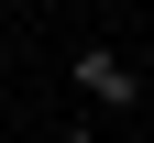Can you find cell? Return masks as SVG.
<instances>
[{
  "label": "cell",
  "instance_id": "6da1fadb",
  "mask_svg": "<svg viewBox=\"0 0 154 143\" xmlns=\"http://www.w3.org/2000/svg\"><path fill=\"white\" fill-rule=\"evenodd\" d=\"M66 88L88 99V110H110V121H121V110H143V66H132L121 44H88V55L66 66Z\"/></svg>",
  "mask_w": 154,
  "mask_h": 143
},
{
  "label": "cell",
  "instance_id": "7a4b0ae2",
  "mask_svg": "<svg viewBox=\"0 0 154 143\" xmlns=\"http://www.w3.org/2000/svg\"><path fill=\"white\" fill-rule=\"evenodd\" d=\"M55 143H99V121H66V132H55Z\"/></svg>",
  "mask_w": 154,
  "mask_h": 143
}]
</instances>
